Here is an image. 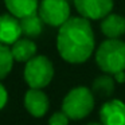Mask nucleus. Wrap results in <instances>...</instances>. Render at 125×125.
<instances>
[{
  "instance_id": "1",
  "label": "nucleus",
  "mask_w": 125,
  "mask_h": 125,
  "mask_svg": "<svg viewBox=\"0 0 125 125\" xmlns=\"http://www.w3.org/2000/svg\"><path fill=\"white\" fill-rule=\"evenodd\" d=\"M95 47V39L89 19L70 18L58 30L57 49L62 59L69 63H83Z\"/></svg>"
},
{
  "instance_id": "2",
  "label": "nucleus",
  "mask_w": 125,
  "mask_h": 125,
  "mask_svg": "<svg viewBox=\"0 0 125 125\" xmlns=\"http://www.w3.org/2000/svg\"><path fill=\"white\" fill-rule=\"evenodd\" d=\"M98 67L108 74L125 71V42L120 39H106L95 51Z\"/></svg>"
},
{
  "instance_id": "3",
  "label": "nucleus",
  "mask_w": 125,
  "mask_h": 125,
  "mask_svg": "<svg viewBox=\"0 0 125 125\" xmlns=\"http://www.w3.org/2000/svg\"><path fill=\"white\" fill-rule=\"evenodd\" d=\"M94 108V95L87 87L78 86L65 95L62 110L71 120H82Z\"/></svg>"
},
{
  "instance_id": "4",
  "label": "nucleus",
  "mask_w": 125,
  "mask_h": 125,
  "mask_svg": "<svg viewBox=\"0 0 125 125\" xmlns=\"http://www.w3.org/2000/svg\"><path fill=\"white\" fill-rule=\"evenodd\" d=\"M24 81L34 89H43L51 82L54 77L52 62L44 55H35L24 66Z\"/></svg>"
},
{
  "instance_id": "5",
  "label": "nucleus",
  "mask_w": 125,
  "mask_h": 125,
  "mask_svg": "<svg viewBox=\"0 0 125 125\" xmlns=\"http://www.w3.org/2000/svg\"><path fill=\"white\" fill-rule=\"evenodd\" d=\"M38 14L44 24L58 28L71 18L69 0H41Z\"/></svg>"
},
{
  "instance_id": "6",
  "label": "nucleus",
  "mask_w": 125,
  "mask_h": 125,
  "mask_svg": "<svg viewBox=\"0 0 125 125\" xmlns=\"http://www.w3.org/2000/svg\"><path fill=\"white\" fill-rule=\"evenodd\" d=\"M74 7L82 18L92 20L104 19L113 8V0H73Z\"/></svg>"
},
{
  "instance_id": "7",
  "label": "nucleus",
  "mask_w": 125,
  "mask_h": 125,
  "mask_svg": "<svg viewBox=\"0 0 125 125\" xmlns=\"http://www.w3.org/2000/svg\"><path fill=\"white\" fill-rule=\"evenodd\" d=\"M23 35L20 19L14 16L12 14L0 15V43L12 46L18 39H20Z\"/></svg>"
},
{
  "instance_id": "8",
  "label": "nucleus",
  "mask_w": 125,
  "mask_h": 125,
  "mask_svg": "<svg viewBox=\"0 0 125 125\" xmlns=\"http://www.w3.org/2000/svg\"><path fill=\"white\" fill-rule=\"evenodd\" d=\"M24 106L27 112L34 117H43L50 106L49 97L42 89L30 87L24 95Z\"/></svg>"
},
{
  "instance_id": "9",
  "label": "nucleus",
  "mask_w": 125,
  "mask_h": 125,
  "mask_svg": "<svg viewBox=\"0 0 125 125\" xmlns=\"http://www.w3.org/2000/svg\"><path fill=\"white\" fill-rule=\"evenodd\" d=\"M104 125H125V104L120 100L106 101L100 110Z\"/></svg>"
},
{
  "instance_id": "10",
  "label": "nucleus",
  "mask_w": 125,
  "mask_h": 125,
  "mask_svg": "<svg viewBox=\"0 0 125 125\" xmlns=\"http://www.w3.org/2000/svg\"><path fill=\"white\" fill-rule=\"evenodd\" d=\"M101 30L109 39H118L125 34V18L117 14H109L102 19Z\"/></svg>"
},
{
  "instance_id": "11",
  "label": "nucleus",
  "mask_w": 125,
  "mask_h": 125,
  "mask_svg": "<svg viewBox=\"0 0 125 125\" xmlns=\"http://www.w3.org/2000/svg\"><path fill=\"white\" fill-rule=\"evenodd\" d=\"M7 11L14 16L22 18L38 12L39 0H3Z\"/></svg>"
},
{
  "instance_id": "12",
  "label": "nucleus",
  "mask_w": 125,
  "mask_h": 125,
  "mask_svg": "<svg viewBox=\"0 0 125 125\" xmlns=\"http://www.w3.org/2000/svg\"><path fill=\"white\" fill-rule=\"evenodd\" d=\"M14 59L16 62H28L36 55V44L31 38H20L11 46Z\"/></svg>"
},
{
  "instance_id": "13",
  "label": "nucleus",
  "mask_w": 125,
  "mask_h": 125,
  "mask_svg": "<svg viewBox=\"0 0 125 125\" xmlns=\"http://www.w3.org/2000/svg\"><path fill=\"white\" fill-rule=\"evenodd\" d=\"M43 24L44 22L42 20V18L39 16L38 12L31 14L28 16H24L20 19V26H22V32L27 38H38L43 31Z\"/></svg>"
},
{
  "instance_id": "14",
  "label": "nucleus",
  "mask_w": 125,
  "mask_h": 125,
  "mask_svg": "<svg viewBox=\"0 0 125 125\" xmlns=\"http://www.w3.org/2000/svg\"><path fill=\"white\" fill-rule=\"evenodd\" d=\"M116 79L112 74L106 73L105 75H100L93 82V93L100 97H110L114 92Z\"/></svg>"
},
{
  "instance_id": "15",
  "label": "nucleus",
  "mask_w": 125,
  "mask_h": 125,
  "mask_svg": "<svg viewBox=\"0 0 125 125\" xmlns=\"http://www.w3.org/2000/svg\"><path fill=\"white\" fill-rule=\"evenodd\" d=\"M14 55L11 51V46L0 43V79L6 78L11 73L14 67Z\"/></svg>"
},
{
  "instance_id": "16",
  "label": "nucleus",
  "mask_w": 125,
  "mask_h": 125,
  "mask_svg": "<svg viewBox=\"0 0 125 125\" xmlns=\"http://www.w3.org/2000/svg\"><path fill=\"white\" fill-rule=\"evenodd\" d=\"M70 117L65 113V112H57L54 113L49 120V125H67Z\"/></svg>"
},
{
  "instance_id": "17",
  "label": "nucleus",
  "mask_w": 125,
  "mask_h": 125,
  "mask_svg": "<svg viewBox=\"0 0 125 125\" xmlns=\"http://www.w3.org/2000/svg\"><path fill=\"white\" fill-rule=\"evenodd\" d=\"M7 101H8V92H7L6 86L0 82V110L7 105Z\"/></svg>"
},
{
  "instance_id": "18",
  "label": "nucleus",
  "mask_w": 125,
  "mask_h": 125,
  "mask_svg": "<svg viewBox=\"0 0 125 125\" xmlns=\"http://www.w3.org/2000/svg\"><path fill=\"white\" fill-rule=\"evenodd\" d=\"M113 77L116 79V82H120V83L125 82V71H118V73L113 74Z\"/></svg>"
},
{
  "instance_id": "19",
  "label": "nucleus",
  "mask_w": 125,
  "mask_h": 125,
  "mask_svg": "<svg viewBox=\"0 0 125 125\" xmlns=\"http://www.w3.org/2000/svg\"><path fill=\"white\" fill-rule=\"evenodd\" d=\"M87 125H104L102 122H101V124H98V122H90V124H87Z\"/></svg>"
}]
</instances>
